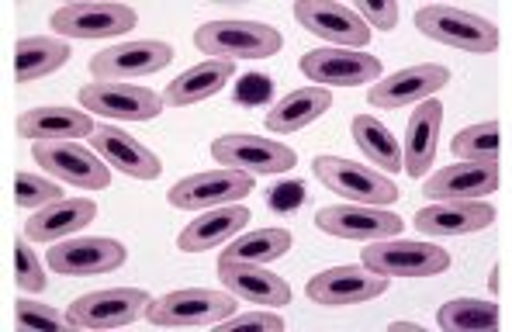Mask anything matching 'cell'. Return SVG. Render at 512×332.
<instances>
[{
  "label": "cell",
  "instance_id": "38",
  "mask_svg": "<svg viewBox=\"0 0 512 332\" xmlns=\"http://www.w3.org/2000/svg\"><path fill=\"white\" fill-rule=\"evenodd\" d=\"M357 14L367 28H378V32H391L398 25V4H367L364 0L357 7Z\"/></svg>",
  "mask_w": 512,
  "mask_h": 332
},
{
  "label": "cell",
  "instance_id": "7",
  "mask_svg": "<svg viewBox=\"0 0 512 332\" xmlns=\"http://www.w3.org/2000/svg\"><path fill=\"white\" fill-rule=\"evenodd\" d=\"M364 267L381 277H436L450 270V253L433 243H409V239H378L367 243Z\"/></svg>",
  "mask_w": 512,
  "mask_h": 332
},
{
  "label": "cell",
  "instance_id": "20",
  "mask_svg": "<svg viewBox=\"0 0 512 332\" xmlns=\"http://www.w3.org/2000/svg\"><path fill=\"white\" fill-rule=\"evenodd\" d=\"M495 222V208L488 201H436L416 211V229L419 236H471Z\"/></svg>",
  "mask_w": 512,
  "mask_h": 332
},
{
  "label": "cell",
  "instance_id": "22",
  "mask_svg": "<svg viewBox=\"0 0 512 332\" xmlns=\"http://www.w3.org/2000/svg\"><path fill=\"white\" fill-rule=\"evenodd\" d=\"M218 281H222L225 291L250 301V305H267V308L291 305V284L284 277L263 270L260 263L218 260Z\"/></svg>",
  "mask_w": 512,
  "mask_h": 332
},
{
  "label": "cell",
  "instance_id": "24",
  "mask_svg": "<svg viewBox=\"0 0 512 332\" xmlns=\"http://www.w3.org/2000/svg\"><path fill=\"white\" fill-rule=\"evenodd\" d=\"M250 208L246 205H222V208H208L187 225L177 236V249L184 253H208V249L225 246L229 239H236L239 232L250 225Z\"/></svg>",
  "mask_w": 512,
  "mask_h": 332
},
{
  "label": "cell",
  "instance_id": "5",
  "mask_svg": "<svg viewBox=\"0 0 512 332\" xmlns=\"http://www.w3.org/2000/svg\"><path fill=\"white\" fill-rule=\"evenodd\" d=\"M32 156L59 184L80 187V191H108L111 187V166L90 146H80L73 139L32 142Z\"/></svg>",
  "mask_w": 512,
  "mask_h": 332
},
{
  "label": "cell",
  "instance_id": "27",
  "mask_svg": "<svg viewBox=\"0 0 512 332\" xmlns=\"http://www.w3.org/2000/svg\"><path fill=\"white\" fill-rule=\"evenodd\" d=\"M333 108V90L326 87H301V90H291V94H284L281 101L274 104V108L267 111V128L277 135H291V132H301L305 125L319 122L326 111Z\"/></svg>",
  "mask_w": 512,
  "mask_h": 332
},
{
  "label": "cell",
  "instance_id": "13",
  "mask_svg": "<svg viewBox=\"0 0 512 332\" xmlns=\"http://www.w3.org/2000/svg\"><path fill=\"white\" fill-rule=\"evenodd\" d=\"M301 73L315 87H364L378 83L381 59L367 56L364 49H312L301 56Z\"/></svg>",
  "mask_w": 512,
  "mask_h": 332
},
{
  "label": "cell",
  "instance_id": "25",
  "mask_svg": "<svg viewBox=\"0 0 512 332\" xmlns=\"http://www.w3.org/2000/svg\"><path fill=\"white\" fill-rule=\"evenodd\" d=\"M440 125H443V104L440 101H423L416 111L409 115L405 125V149H402V170L412 180H423V173L436 160V139H440Z\"/></svg>",
  "mask_w": 512,
  "mask_h": 332
},
{
  "label": "cell",
  "instance_id": "19",
  "mask_svg": "<svg viewBox=\"0 0 512 332\" xmlns=\"http://www.w3.org/2000/svg\"><path fill=\"white\" fill-rule=\"evenodd\" d=\"M90 149L101 156L108 166L135 180H156L163 173V163L153 149L142 146L135 135L122 132L118 125H94L90 132Z\"/></svg>",
  "mask_w": 512,
  "mask_h": 332
},
{
  "label": "cell",
  "instance_id": "14",
  "mask_svg": "<svg viewBox=\"0 0 512 332\" xmlns=\"http://www.w3.org/2000/svg\"><path fill=\"white\" fill-rule=\"evenodd\" d=\"M315 225L326 236L353 239V243H378V239L402 236L405 222L395 211L371 208V205H329L315 211Z\"/></svg>",
  "mask_w": 512,
  "mask_h": 332
},
{
  "label": "cell",
  "instance_id": "21",
  "mask_svg": "<svg viewBox=\"0 0 512 332\" xmlns=\"http://www.w3.org/2000/svg\"><path fill=\"white\" fill-rule=\"evenodd\" d=\"M499 180V163H457L423 180V194L433 201H481L499 191Z\"/></svg>",
  "mask_w": 512,
  "mask_h": 332
},
{
  "label": "cell",
  "instance_id": "18",
  "mask_svg": "<svg viewBox=\"0 0 512 332\" xmlns=\"http://www.w3.org/2000/svg\"><path fill=\"white\" fill-rule=\"evenodd\" d=\"M391 277H381L367 267H329L322 274H315L308 281V298L315 305L326 308H343V305H364V301H374L388 291Z\"/></svg>",
  "mask_w": 512,
  "mask_h": 332
},
{
  "label": "cell",
  "instance_id": "36",
  "mask_svg": "<svg viewBox=\"0 0 512 332\" xmlns=\"http://www.w3.org/2000/svg\"><path fill=\"white\" fill-rule=\"evenodd\" d=\"M14 281H18L21 291L28 294H42L45 291V274L35 260V249L28 246V239H14Z\"/></svg>",
  "mask_w": 512,
  "mask_h": 332
},
{
  "label": "cell",
  "instance_id": "17",
  "mask_svg": "<svg viewBox=\"0 0 512 332\" xmlns=\"http://www.w3.org/2000/svg\"><path fill=\"white\" fill-rule=\"evenodd\" d=\"M450 83V70L440 63H419V66H405V70L391 73L388 80L371 83L367 90V101L374 108H409V104H423L433 94H440L443 87Z\"/></svg>",
  "mask_w": 512,
  "mask_h": 332
},
{
  "label": "cell",
  "instance_id": "28",
  "mask_svg": "<svg viewBox=\"0 0 512 332\" xmlns=\"http://www.w3.org/2000/svg\"><path fill=\"white\" fill-rule=\"evenodd\" d=\"M94 122H90L87 111H73V108H32L18 118V135L32 142L45 139H90Z\"/></svg>",
  "mask_w": 512,
  "mask_h": 332
},
{
  "label": "cell",
  "instance_id": "1",
  "mask_svg": "<svg viewBox=\"0 0 512 332\" xmlns=\"http://www.w3.org/2000/svg\"><path fill=\"white\" fill-rule=\"evenodd\" d=\"M194 45L208 59H267L281 52V32L263 21H208L194 32Z\"/></svg>",
  "mask_w": 512,
  "mask_h": 332
},
{
  "label": "cell",
  "instance_id": "15",
  "mask_svg": "<svg viewBox=\"0 0 512 332\" xmlns=\"http://www.w3.org/2000/svg\"><path fill=\"white\" fill-rule=\"evenodd\" d=\"M49 267L63 277H94L111 274L128 260V249L118 239L108 236H90V239H59L45 253Z\"/></svg>",
  "mask_w": 512,
  "mask_h": 332
},
{
  "label": "cell",
  "instance_id": "23",
  "mask_svg": "<svg viewBox=\"0 0 512 332\" xmlns=\"http://www.w3.org/2000/svg\"><path fill=\"white\" fill-rule=\"evenodd\" d=\"M94 218L97 205L90 198H63L56 205L32 211V218L25 222V239L28 243H59V239H70L80 229H87Z\"/></svg>",
  "mask_w": 512,
  "mask_h": 332
},
{
  "label": "cell",
  "instance_id": "4",
  "mask_svg": "<svg viewBox=\"0 0 512 332\" xmlns=\"http://www.w3.org/2000/svg\"><path fill=\"white\" fill-rule=\"evenodd\" d=\"M236 312V294L212 291V288H180L149 305L146 319L153 326L167 329H194V326H215Z\"/></svg>",
  "mask_w": 512,
  "mask_h": 332
},
{
  "label": "cell",
  "instance_id": "12",
  "mask_svg": "<svg viewBox=\"0 0 512 332\" xmlns=\"http://www.w3.org/2000/svg\"><path fill=\"white\" fill-rule=\"evenodd\" d=\"M139 25L128 4H66L49 18L59 39H118Z\"/></svg>",
  "mask_w": 512,
  "mask_h": 332
},
{
  "label": "cell",
  "instance_id": "30",
  "mask_svg": "<svg viewBox=\"0 0 512 332\" xmlns=\"http://www.w3.org/2000/svg\"><path fill=\"white\" fill-rule=\"evenodd\" d=\"M353 142L367 156V163L378 166L381 173H398L402 170V146L391 135V128L374 115H357L353 118Z\"/></svg>",
  "mask_w": 512,
  "mask_h": 332
},
{
  "label": "cell",
  "instance_id": "33",
  "mask_svg": "<svg viewBox=\"0 0 512 332\" xmlns=\"http://www.w3.org/2000/svg\"><path fill=\"white\" fill-rule=\"evenodd\" d=\"M450 153L464 163H499L502 156V139H499V122H478L468 125L464 132L454 135Z\"/></svg>",
  "mask_w": 512,
  "mask_h": 332
},
{
  "label": "cell",
  "instance_id": "11",
  "mask_svg": "<svg viewBox=\"0 0 512 332\" xmlns=\"http://www.w3.org/2000/svg\"><path fill=\"white\" fill-rule=\"evenodd\" d=\"M173 63V45L142 39V42H122L111 49L97 52L90 59V77L97 83H132L149 73H160Z\"/></svg>",
  "mask_w": 512,
  "mask_h": 332
},
{
  "label": "cell",
  "instance_id": "26",
  "mask_svg": "<svg viewBox=\"0 0 512 332\" xmlns=\"http://www.w3.org/2000/svg\"><path fill=\"white\" fill-rule=\"evenodd\" d=\"M232 77H236V63H229V59H205V63L191 66L177 80L167 83L163 104L167 108H191V104H201L208 97H215L218 90H225V83Z\"/></svg>",
  "mask_w": 512,
  "mask_h": 332
},
{
  "label": "cell",
  "instance_id": "31",
  "mask_svg": "<svg viewBox=\"0 0 512 332\" xmlns=\"http://www.w3.org/2000/svg\"><path fill=\"white\" fill-rule=\"evenodd\" d=\"M291 232L288 229H256L239 236L236 243H229V249H222L218 260H236V263H274L281 260L284 253L291 249Z\"/></svg>",
  "mask_w": 512,
  "mask_h": 332
},
{
  "label": "cell",
  "instance_id": "29",
  "mask_svg": "<svg viewBox=\"0 0 512 332\" xmlns=\"http://www.w3.org/2000/svg\"><path fill=\"white\" fill-rule=\"evenodd\" d=\"M73 56L70 42L59 39V35H32V39H21L14 45V77L18 83L42 80L49 73H56L59 66H66Z\"/></svg>",
  "mask_w": 512,
  "mask_h": 332
},
{
  "label": "cell",
  "instance_id": "3",
  "mask_svg": "<svg viewBox=\"0 0 512 332\" xmlns=\"http://www.w3.org/2000/svg\"><path fill=\"white\" fill-rule=\"evenodd\" d=\"M416 28L426 35V39L450 45V49L461 52H495L499 49V28L488 18H478L471 11H461V7L450 4H426L416 11Z\"/></svg>",
  "mask_w": 512,
  "mask_h": 332
},
{
  "label": "cell",
  "instance_id": "32",
  "mask_svg": "<svg viewBox=\"0 0 512 332\" xmlns=\"http://www.w3.org/2000/svg\"><path fill=\"white\" fill-rule=\"evenodd\" d=\"M499 319V305L478 298H454L447 305H440V312H436V322L447 332H488L499 329Z\"/></svg>",
  "mask_w": 512,
  "mask_h": 332
},
{
  "label": "cell",
  "instance_id": "39",
  "mask_svg": "<svg viewBox=\"0 0 512 332\" xmlns=\"http://www.w3.org/2000/svg\"><path fill=\"white\" fill-rule=\"evenodd\" d=\"M391 332H423L419 322H391Z\"/></svg>",
  "mask_w": 512,
  "mask_h": 332
},
{
  "label": "cell",
  "instance_id": "37",
  "mask_svg": "<svg viewBox=\"0 0 512 332\" xmlns=\"http://www.w3.org/2000/svg\"><path fill=\"white\" fill-rule=\"evenodd\" d=\"M225 329H267V332H284V315L270 312H246V315H229Z\"/></svg>",
  "mask_w": 512,
  "mask_h": 332
},
{
  "label": "cell",
  "instance_id": "40",
  "mask_svg": "<svg viewBox=\"0 0 512 332\" xmlns=\"http://www.w3.org/2000/svg\"><path fill=\"white\" fill-rule=\"evenodd\" d=\"M488 288L499 291V267H492V277H488Z\"/></svg>",
  "mask_w": 512,
  "mask_h": 332
},
{
  "label": "cell",
  "instance_id": "35",
  "mask_svg": "<svg viewBox=\"0 0 512 332\" xmlns=\"http://www.w3.org/2000/svg\"><path fill=\"white\" fill-rule=\"evenodd\" d=\"M14 326L18 329H63L70 322L63 319V312H56L52 305H42V301H28V298H18L14 301Z\"/></svg>",
  "mask_w": 512,
  "mask_h": 332
},
{
  "label": "cell",
  "instance_id": "9",
  "mask_svg": "<svg viewBox=\"0 0 512 332\" xmlns=\"http://www.w3.org/2000/svg\"><path fill=\"white\" fill-rule=\"evenodd\" d=\"M212 160L229 170H243L250 177H270V173H291L298 166V153L284 142L260 139V135H222L212 142Z\"/></svg>",
  "mask_w": 512,
  "mask_h": 332
},
{
  "label": "cell",
  "instance_id": "2",
  "mask_svg": "<svg viewBox=\"0 0 512 332\" xmlns=\"http://www.w3.org/2000/svg\"><path fill=\"white\" fill-rule=\"evenodd\" d=\"M312 173L319 177V184H326L329 191L353 201V205L388 208L402 198L388 173L374 170V166H364V163L343 160V156H315Z\"/></svg>",
  "mask_w": 512,
  "mask_h": 332
},
{
  "label": "cell",
  "instance_id": "10",
  "mask_svg": "<svg viewBox=\"0 0 512 332\" xmlns=\"http://www.w3.org/2000/svg\"><path fill=\"white\" fill-rule=\"evenodd\" d=\"M77 97L87 115L118 118V122H153L167 108L163 94L142 87V83H87Z\"/></svg>",
  "mask_w": 512,
  "mask_h": 332
},
{
  "label": "cell",
  "instance_id": "8",
  "mask_svg": "<svg viewBox=\"0 0 512 332\" xmlns=\"http://www.w3.org/2000/svg\"><path fill=\"white\" fill-rule=\"evenodd\" d=\"M149 305H153V298L139 288H104L80 294L66 312V322L73 329H118L142 319Z\"/></svg>",
  "mask_w": 512,
  "mask_h": 332
},
{
  "label": "cell",
  "instance_id": "16",
  "mask_svg": "<svg viewBox=\"0 0 512 332\" xmlns=\"http://www.w3.org/2000/svg\"><path fill=\"white\" fill-rule=\"evenodd\" d=\"M295 18L305 32L333 42V49H367L371 42V28L360 21L353 7L329 4V0H298Z\"/></svg>",
  "mask_w": 512,
  "mask_h": 332
},
{
  "label": "cell",
  "instance_id": "34",
  "mask_svg": "<svg viewBox=\"0 0 512 332\" xmlns=\"http://www.w3.org/2000/svg\"><path fill=\"white\" fill-rule=\"evenodd\" d=\"M63 201V184L59 180H49L42 173H25L21 170L14 177V205L25 211H39L45 205H56Z\"/></svg>",
  "mask_w": 512,
  "mask_h": 332
},
{
  "label": "cell",
  "instance_id": "6",
  "mask_svg": "<svg viewBox=\"0 0 512 332\" xmlns=\"http://www.w3.org/2000/svg\"><path fill=\"white\" fill-rule=\"evenodd\" d=\"M256 180L243 170H229L218 166L208 173H191V177L177 180L167 191V201L177 211H208L222 205H239L246 194H253Z\"/></svg>",
  "mask_w": 512,
  "mask_h": 332
}]
</instances>
